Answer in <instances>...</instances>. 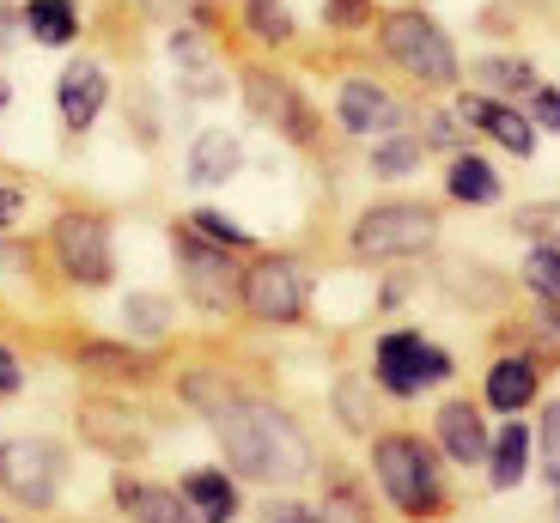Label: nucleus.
<instances>
[{
  "label": "nucleus",
  "instance_id": "obj_1",
  "mask_svg": "<svg viewBox=\"0 0 560 523\" xmlns=\"http://www.w3.org/2000/svg\"><path fill=\"white\" fill-rule=\"evenodd\" d=\"M208 420H213V432H220L232 468H244L250 482H299V475H311L305 432H299L280 408H262V402L232 396V402H220Z\"/></svg>",
  "mask_w": 560,
  "mask_h": 523
},
{
  "label": "nucleus",
  "instance_id": "obj_2",
  "mask_svg": "<svg viewBox=\"0 0 560 523\" xmlns=\"http://www.w3.org/2000/svg\"><path fill=\"white\" fill-rule=\"evenodd\" d=\"M439 238V213L420 201H390V207H365L353 219V255L365 262H390V255H415Z\"/></svg>",
  "mask_w": 560,
  "mask_h": 523
},
{
  "label": "nucleus",
  "instance_id": "obj_3",
  "mask_svg": "<svg viewBox=\"0 0 560 523\" xmlns=\"http://www.w3.org/2000/svg\"><path fill=\"white\" fill-rule=\"evenodd\" d=\"M372 463H378L384 494H390L396 506L408 511V518H427V511L439 506V463H433V451H427L420 439H402V432H390V439H378Z\"/></svg>",
  "mask_w": 560,
  "mask_h": 523
},
{
  "label": "nucleus",
  "instance_id": "obj_4",
  "mask_svg": "<svg viewBox=\"0 0 560 523\" xmlns=\"http://www.w3.org/2000/svg\"><path fill=\"white\" fill-rule=\"evenodd\" d=\"M384 56H390L396 68H408L415 80H427V85H457V49H451V37L433 25V19H420V13H390L384 19Z\"/></svg>",
  "mask_w": 560,
  "mask_h": 523
},
{
  "label": "nucleus",
  "instance_id": "obj_5",
  "mask_svg": "<svg viewBox=\"0 0 560 523\" xmlns=\"http://www.w3.org/2000/svg\"><path fill=\"white\" fill-rule=\"evenodd\" d=\"M244 311L256 323H293L305 311V269H299L293 255H262L250 274H244Z\"/></svg>",
  "mask_w": 560,
  "mask_h": 523
},
{
  "label": "nucleus",
  "instance_id": "obj_6",
  "mask_svg": "<svg viewBox=\"0 0 560 523\" xmlns=\"http://www.w3.org/2000/svg\"><path fill=\"white\" fill-rule=\"evenodd\" d=\"M378 378H384L390 396H415V390H427V383L451 378V354L427 347L415 329H396V335L378 341Z\"/></svg>",
  "mask_w": 560,
  "mask_h": 523
},
{
  "label": "nucleus",
  "instance_id": "obj_7",
  "mask_svg": "<svg viewBox=\"0 0 560 523\" xmlns=\"http://www.w3.org/2000/svg\"><path fill=\"white\" fill-rule=\"evenodd\" d=\"M0 487L19 506H49L61 487V451L43 439H7L0 444Z\"/></svg>",
  "mask_w": 560,
  "mask_h": 523
},
{
  "label": "nucleus",
  "instance_id": "obj_8",
  "mask_svg": "<svg viewBox=\"0 0 560 523\" xmlns=\"http://www.w3.org/2000/svg\"><path fill=\"white\" fill-rule=\"evenodd\" d=\"M56 255L61 269L80 286H110L116 262H110V226L92 219V213H61L56 219Z\"/></svg>",
  "mask_w": 560,
  "mask_h": 523
},
{
  "label": "nucleus",
  "instance_id": "obj_9",
  "mask_svg": "<svg viewBox=\"0 0 560 523\" xmlns=\"http://www.w3.org/2000/svg\"><path fill=\"white\" fill-rule=\"evenodd\" d=\"M244 104H250V110L262 116L268 128H280L287 141H299V146L317 134V116H311V104L299 98V92L280 80V73H244Z\"/></svg>",
  "mask_w": 560,
  "mask_h": 523
},
{
  "label": "nucleus",
  "instance_id": "obj_10",
  "mask_svg": "<svg viewBox=\"0 0 560 523\" xmlns=\"http://www.w3.org/2000/svg\"><path fill=\"white\" fill-rule=\"evenodd\" d=\"M177 255H183V274H189V293H196L208 311H232L244 298V274H232V262H225L220 250H208L196 231L177 243Z\"/></svg>",
  "mask_w": 560,
  "mask_h": 523
},
{
  "label": "nucleus",
  "instance_id": "obj_11",
  "mask_svg": "<svg viewBox=\"0 0 560 523\" xmlns=\"http://www.w3.org/2000/svg\"><path fill=\"white\" fill-rule=\"evenodd\" d=\"M56 104H61V122H68L73 134H85V128L98 122V110L110 104V73H104L98 61H73L56 85Z\"/></svg>",
  "mask_w": 560,
  "mask_h": 523
},
{
  "label": "nucleus",
  "instance_id": "obj_12",
  "mask_svg": "<svg viewBox=\"0 0 560 523\" xmlns=\"http://www.w3.org/2000/svg\"><path fill=\"white\" fill-rule=\"evenodd\" d=\"M341 128L348 134H396V122H402V104L384 98L372 80H348L341 85Z\"/></svg>",
  "mask_w": 560,
  "mask_h": 523
},
{
  "label": "nucleus",
  "instance_id": "obj_13",
  "mask_svg": "<svg viewBox=\"0 0 560 523\" xmlns=\"http://www.w3.org/2000/svg\"><path fill=\"white\" fill-rule=\"evenodd\" d=\"M238 165H244V146H238V134H225V128H208V134L189 146V183H201V189L232 183Z\"/></svg>",
  "mask_w": 560,
  "mask_h": 523
},
{
  "label": "nucleus",
  "instance_id": "obj_14",
  "mask_svg": "<svg viewBox=\"0 0 560 523\" xmlns=\"http://www.w3.org/2000/svg\"><path fill=\"white\" fill-rule=\"evenodd\" d=\"M463 122H481V128L493 134V141L505 146V153H518V158H530V153H536L530 122H524L518 110H505V104H493V98H463Z\"/></svg>",
  "mask_w": 560,
  "mask_h": 523
},
{
  "label": "nucleus",
  "instance_id": "obj_15",
  "mask_svg": "<svg viewBox=\"0 0 560 523\" xmlns=\"http://www.w3.org/2000/svg\"><path fill=\"white\" fill-rule=\"evenodd\" d=\"M439 444H445L457 463H481V456H488V432H481V420H476V408H469V402L439 408Z\"/></svg>",
  "mask_w": 560,
  "mask_h": 523
},
{
  "label": "nucleus",
  "instance_id": "obj_16",
  "mask_svg": "<svg viewBox=\"0 0 560 523\" xmlns=\"http://www.w3.org/2000/svg\"><path fill=\"white\" fill-rule=\"evenodd\" d=\"M183 499H189L196 518H208V523H232V518H238V494H232V482H225L220 468H196V475L183 482Z\"/></svg>",
  "mask_w": 560,
  "mask_h": 523
},
{
  "label": "nucleus",
  "instance_id": "obj_17",
  "mask_svg": "<svg viewBox=\"0 0 560 523\" xmlns=\"http://www.w3.org/2000/svg\"><path fill=\"white\" fill-rule=\"evenodd\" d=\"M25 25H31V37L49 43V49H68V43L80 37V13H73V0H31Z\"/></svg>",
  "mask_w": 560,
  "mask_h": 523
},
{
  "label": "nucleus",
  "instance_id": "obj_18",
  "mask_svg": "<svg viewBox=\"0 0 560 523\" xmlns=\"http://www.w3.org/2000/svg\"><path fill=\"white\" fill-rule=\"evenodd\" d=\"M445 189H451L457 201H469V207H488V201H500V177H493V165H488V158H469V153L451 158Z\"/></svg>",
  "mask_w": 560,
  "mask_h": 523
},
{
  "label": "nucleus",
  "instance_id": "obj_19",
  "mask_svg": "<svg viewBox=\"0 0 560 523\" xmlns=\"http://www.w3.org/2000/svg\"><path fill=\"white\" fill-rule=\"evenodd\" d=\"M530 396H536V366H524V359H500V366L488 371V402L500 414H518Z\"/></svg>",
  "mask_w": 560,
  "mask_h": 523
},
{
  "label": "nucleus",
  "instance_id": "obj_20",
  "mask_svg": "<svg viewBox=\"0 0 560 523\" xmlns=\"http://www.w3.org/2000/svg\"><path fill=\"white\" fill-rule=\"evenodd\" d=\"M122 506L135 511L140 523H196L189 499H183V494H165V487H122Z\"/></svg>",
  "mask_w": 560,
  "mask_h": 523
},
{
  "label": "nucleus",
  "instance_id": "obj_21",
  "mask_svg": "<svg viewBox=\"0 0 560 523\" xmlns=\"http://www.w3.org/2000/svg\"><path fill=\"white\" fill-rule=\"evenodd\" d=\"M524 456H530V432L512 420L500 439H493V487H518L524 482Z\"/></svg>",
  "mask_w": 560,
  "mask_h": 523
},
{
  "label": "nucleus",
  "instance_id": "obj_22",
  "mask_svg": "<svg viewBox=\"0 0 560 523\" xmlns=\"http://www.w3.org/2000/svg\"><path fill=\"white\" fill-rule=\"evenodd\" d=\"M122 323L135 329V335H147V341H159L171 329V298H159V293H135L122 305Z\"/></svg>",
  "mask_w": 560,
  "mask_h": 523
},
{
  "label": "nucleus",
  "instance_id": "obj_23",
  "mask_svg": "<svg viewBox=\"0 0 560 523\" xmlns=\"http://www.w3.org/2000/svg\"><path fill=\"white\" fill-rule=\"evenodd\" d=\"M80 366H85V371H98V378H128V383L153 371V366H147L140 354H128V347H85V354H80Z\"/></svg>",
  "mask_w": 560,
  "mask_h": 523
},
{
  "label": "nucleus",
  "instance_id": "obj_24",
  "mask_svg": "<svg viewBox=\"0 0 560 523\" xmlns=\"http://www.w3.org/2000/svg\"><path fill=\"white\" fill-rule=\"evenodd\" d=\"M512 231H524V238L555 243L560 250V201H530V207H518L512 213Z\"/></svg>",
  "mask_w": 560,
  "mask_h": 523
},
{
  "label": "nucleus",
  "instance_id": "obj_25",
  "mask_svg": "<svg viewBox=\"0 0 560 523\" xmlns=\"http://www.w3.org/2000/svg\"><path fill=\"white\" fill-rule=\"evenodd\" d=\"M476 80L488 85V92H536L530 61H500V56H488V61L476 68Z\"/></svg>",
  "mask_w": 560,
  "mask_h": 523
},
{
  "label": "nucleus",
  "instance_id": "obj_26",
  "mask_svg": "<svg viewBox=\"0 0 560 523\" xmlns=\"http://www.w3.org/2000/svg\"><path fill=\"white\" fill-rule=\"evenodd\" d=\"M189 231L208 238V243H225V250H244V243H250V231H244L238 219H225V213H213V207L189 213Z\"/></svg>",
  "mask_w": 560,
  "mask_h": 523
},
{
  "label": "nucleus",
  "instance_id": "obj_27",
  "mask_svg": "<svg viewBox=\"0 0 560 523\" xmlns=\"http://www.w3.org/2000/svg\"><path fill=\"white\" fill-rule=\"evenodd\" d=\"M244 13H250V31L262 43H287V37H293V13H287L280 0H250Z\"/></svg>",
  "mask_w": 560,
  "mask_h": 523
},
{
  "label": "nucleus",
  "instance_id": "obj_28",
  "mask_svg": "<svg viewBox=\"0 0 560 523\" xmlns=\"http://www.w3.org/2000/svg\"><path fill=\"white\" fill-rule=\"evenodd\" d=\"M415 165H420V141H408V134H390V141L372 153V170H378V177H408Z\"/></svg>",
  "mask_w": 560,
  "mask_h": 523
},
{
  "label": "nucleus",
  "instance_id": "obj_29",
  "mask_svg": "<svg viewBox=\"0 0 560 523\" xmlns=\"http://www.w3.org/2000/svg\"><path fill=\"white\" fill-rule=\"evenodd\" d=\"M524 281H530L542 298H560V250H555V243H536V250H530V262H524Z\"/></svg>",
  "mask_w": 560,
  "mask_h": 523
},
{
  "label": "nucleus",
  "instance_id": "obj_30",
  "mask_svg": "<svg viewBox=\"0 0 560 523\" xmlns=\"http://www.w3.org/2000/svg\"><path fill=\"white\" fill-rule=\"evenodd\" d=\"M183 396H189V402H196V408H220V402H232V390H225V383L220 378H208V371H196V378H189V383H183Z\"/></svg>",
  "mask_w": 560,
  "mask_h": 523
},
{
  "label": "nucleus",
  "instance_id": "obj_31",
  "mask_svg": "<svg viewBox=\"0 0 560 523\" xmlns=\"http://www.w3.org/2000/svg\"><path fill=\"white\" fill-rule=\"evenodd\" d=\"M317 523H372V518H365V506L353 494H329V506H323Z\"/></svg>",
  "mask_w": 560,
  "mask_h": 523
},
{
  "label": "nucleus",
  "instance_id": "obj_32",
  "mask_svg": "<svg viewBox=\"0 0 560 523\" xmlns=\"http://www.w3.org/2000/svg\"><path fill=\"white\" fill-rule=\"evenodd\" d=\"M530 110H536V122H542L548 134H560V92H548V85H536V92H530Z\"/></svg>",
  "mask_w": 560,
  "mask_h": 523
},
{
  "label": "nucleus",
  "instance_id": "obj_33",
  "mask_svg": "<svg viewBox=\"0 0 560 523\" xmlns=\"http://www.w3.org/2000/svg\"><path fill=\"white\" fill-rule=\"evenodd\" d=\"M365 0H329V25H360Z\"/></svg>",
  "mask_w": 560,
  "mask_h": 523
},
{
  "label": "nucleus",
  "instance_id": "obj_34",
  "mask_svg": "<svg viewBox=\"0 0 560 523\" xmlns=\"http://www.w3.org/2000/svg\"><path fill=\"white\" fill-rule=\"evenodd\" d=\"M147 13H159V19H183V13H196L201 0H140Z\"/></svg>",
  "mask_w": 560,
  "mask_h": 523
},
{
  "label": "nucleus",
  "instance_id": "obj_35",
  "mask_svg": "<svg viewBox=\"0 0 560 523\" xmlns=\"http://www.w3.org/2000/svg\"><path fill=\"white\" fill-rule=\"evenodd\" d=\"M19 383H25V371H19V359L7 354V347H0V396H13Z\"/></svg>",
  "mask_w": 560,
  "mask_h": 523
},
{
  "label": "nucleus",
  "instance_id": "obj_36",
  "mask_svg": "<svg viewBox=\"0 0 560 523\" xmlns=\"http://www.w3.org/2000/svg\"><path fill=\"white\" fill-rule=\"evenodd\" d=\"M19 213H25V195H19V189H0V231L19 226Z\"/></svg>",
  "mask_w": 560,
  "mask_h": 523
},
{
  "label": "nucleus",
  "instance_id": "obj_37",
  "mask_svg": "<svg viewBox=\"0 0 560 523\" xmlns=\"http://www.w3.org/2000/svg\"><path fill=\"white\" fill-rule=\"evenodd\" d=\"M336 402H341V414H348V426H365V396H353L348 383L336 390Z\"/></svg>",
  "mask_w": 560,
  "mask_h": 523
},
{
  "label": "nucleus",
  "instance_id": "obj_38",
  "mask_svg": "<svg viewBox=\"0 0 560 523\" xmlns=\"http://www.w3.org/2000/svg\"><path fill=\"white\" fill-rule=\"evenodd\" d=\"M457 141H463L457 116H433V146H457Z\"/></svg>",
  "mask_w": 560,
  "mask_h": 523
},
{
  "label": "nucleus",
  "instance_id": "obj_39",
  "mask_svg": "<svg viewBox=\"0 0 560 523\" xmlns=\"http://www.w3.org/2000/svg\"><path fill=\"white\" fill-rule=\"evenodd\" d=\"M262 523H317V518H311L305 506H268V518H262Z\"/></svg>",
  "mask_w": 560,
  "mask_h": 523
},
{
  "label": "nucleus",
  "instance_id": "obj_40",
  "mask_svg": "<svg viewBox=\"0 0 560 523\" xmlns=\"http://www.w3.org/2000/svg\"><path fill=\"white\" fill-rule=\"evenodd\" d=\"M542 444H548V456L560 451V402H555V408L542 414Z\"/></svg>",
  "mask_w": 560,
  "mask_h": 523
},
{
  "label": "nucleus",
  "instance_id": "obj_41",
  "mask_svg": "<svg viewBox=\"0 0 560 523\" xmlns=\"http://www.w3.org/2000/svg\"><path fill=\"white\" fill-rule=\"evenodd\" d=\"M0 269H19V250L7 243V231H0Z\"/></svg>",
  "mask_w": 560,
  "mask_h": 523
},
{
  "label": "nucleus",
  "instance_id": "obj_42",
  "mask_svg": "<svg viewBox=\"0 0 560 523\" xmlns=\"http://www.w3.org/2000/svg\"><path fill=\"white\" fill-rule=\"evenodd\" d=\"M542 323H548V335H560V305L548 298V311H542Z\"/></svg>",
  "mask_w": 560,
  "mask_h": 523
},
{
  "label": "nucleus",
  "instance_id": "obj_43",
  "mask_svg": "<svg viewBox=\"0 0 560 523\" xmlns=\"http://www.w3.org/2000/svg\"><path fill=\"white\" fill-rule=\"evenodd\" d=\"M7 98H13V85H7V80H0V110H7Z\"/></svg>",
  "mask_w": 560,
  "mask_h": 523
},
{
  "label": "nucleus",
  "instance_id": "obj_44",
  "mask_svg": "<svg viewBox=\"0 0 560 523\" xmlns=\"http://www.w3.org/2000/svg\"><path fill=\"white\" fill-rule=\"evenodd\" d=\"M0 523H7V518H0Z\"/></svg>",
  "mask_w": 560,
  "mask_h": 523
}]
</instances>
